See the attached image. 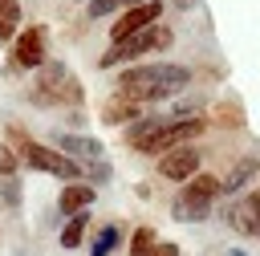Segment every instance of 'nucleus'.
<instances>
[{"instance_id":"nucleus-12","label":"nucleus","mask_w":260,"mask_h":256,"mask_svg":"<svg viewBox=\"0 0 260 256\" xmlns=\"http://www.w3.org/2000/svg\"><path fill=\"white\" fill-rule=\"evenodd\" d=\"M223 219H228V228L232 232H240V236H248V240H256L260 236V219H256V207H252V199L244 195V199H236L232 207H223Z\"/></svg>"},{"instance_id":"nucleus-24","label":"nucleus","mask_w":260,"mask_h":256,"mask_svg":"<svg viewBox=\"0 0 260 256\" xmlns=\"http://www.w3.org/2000/svg\"><path fill=\"white\" fill-rule=\"evenodd\" d=\"M248 199H252V207H256V219H260V183H256V191H252Z\"/></svg>"},{"instance_id":"nucleus-9","label":"nucleus","mask_w":260,"mask_h":256,"mask_svg":"<svg viewBox=\"0 0 260 256\" xmlns=\"http://www.w3.org/2000/svg\"><path fill=\"white\" fill-rule=\"evenodd\" d=\"M53 146L65 150V154L77 158V163H93V158H102V142L89 138V134H65V130H57V134H53Z\"/></svg>"},{"instance_id":"nucleus-3","label":"nucleus","mask_w":260,"mask_h":256,"mask_svg":"<svg viewBox=\"0 0 260 256\" xmlns=\"http://www.w3.org/2000/svg\"><path fill=\"white\" fill-rule=\"evenodd\" d=\"M81 98H85V89L65 61H45L37 69L32 89H28L32 106H81Z\"/></svg>"},{"instance_id":"nucleus-26","label":"nucleus","mask_w":260,"mask_h":256,"mask_svg":"<svg viewBox=\"0 0 260 256\" xmlns=\"http://www.w3.org/2000/svg\"><path fill=\"white\" fill-rule=\"evenodd\" d=\"M81 4H85V0H81Z\"/></svg>"},{"instance_id":"nucleus-14","label":"nucleus","mask_w":260,"mask_h":256,"mask_svg":"<svg viewBox=\"0 0 260 256\" xmlns=\"http://www.w3.org/2000/svg\"><path fill=\"white\" fill-rule=\"evenodd\" d=\"M85 228H89V207H85V211H73V215L65 219V228H61V248H65V252L77 248V244L85 240Z\"/></svg>"},{"instance_id":"nucleus-7","label":"nucleus","mask_w":260,"mask_h":256,"mask_svg":"<svg viewBox=\"0 0 260 256\" xmlns=\"http://www.w3.org/2000/svg\"><path fill=\"white\" fill-rule=\"evenodd\" d=\"M199 146L195 142H183V146H175V150H162L158 154V175L167 179V183H187L195 171H199Z\"/></svg>"},{"instance_id":"nucleus-23","label":"nucleus","mask_w":260,"mask_h":256,"mask_svg":"<svg viewBox=\"0 0 260 256\" xmlns=\"http://www.w3.org/2000/svg\"><path fill=\"white\" fill-rule=\"evenodd\" d=\"M150 256H179V244L162 240V244H154V252H150Z\"/></svg>"},{"instance_id":"nucleus-25","label":"nucleus","mask_w":260,"mask_h":256,"mask_svg":"<svg viewBox=\"0 0 260 256\" xmlns=\"http://www.w3.org/2000/svg\"><path fill=\"white\" fill-rule=\"evenodd\" d=\"M232 256H244V252H232Z\"/></svg>"},{"instance_id":"nucleus-17","label":"nucleus","mask_w":260,"mask_h":256,"mask_svg":"<svg viewBox=\"0 0 260 256\" xmlns=\"http://www.w3.org/2000/svg\"><path fill=\"white\" fill-rule=\"evenodd\" d=\"M187 191H195V195H203V199H215L219 195V175H207V171H195L187 183H183Z\"/></svg>"},{"instance_id":"nucleus-8","label":"nucleus","mask_w":260,"mask_h":256,"mask_svg":"<svg viewBox=\"0 0 260 256\" xmlns=\"http://www.w3.org/2000/svg\"><path fill=\"white\" fill-rule=\"evenodd\" d=\"M256 175H260V154H256V150H248V154H240V158L228 167V175L219 179V195H240Z\"/></svg>"},{"instance_id":"nucleus-13","label":"nucleus","mask_w":260,"mask_h":256,"mask_svg":"<svg viewBox=\"0 0 260 256\" xmlns=\"http://www.w3.org/2000/svg\"><path fill=\"white\" fill-rule=\"evenodd\" d=\"M142 102H134V98H126V93H114L106 106H102V122L106 126H130L134 118H142Z\"/></svg>"},{"instance_id":"nucleus-22","label":"nucleus","mask_w":260,"mask_h":256,"mask_svg":"<svg viewBox=\"0 0 260 256\" xmlns=\"http://www.w3.org/2000/svg\"><path fill=\"white\" fill-rule=\"evenodd\" d=\"M0 16H4L12 28H20V0H0Z\"/></svg>"},{"instance_id":"nucleus-21","label":"nucleus","mask_w":260,"mask_h":256,"mask_svg":"<svg viewBox=\"0 0 260 256\" xmlns=\"http://www.w3.org/2000/svg\"><path fill=\"white\" fill-rule=\"evenodd\" d=\"M110 175H114V171H110V163H102V158H93V163L85 167V179H89V183H110Z\"/></svg>"},{"instance_id":"nucleus-15","label":"nucleus","mask_w":260,"mask_h":256,"mask_svg":"<svg viewBox=\"0 0 260 256\" xmlns=\"http://www.w3.org/2000/svg\"><path fill=\"white\" fill-rule=\"evenodd\" d=\"M118 244H122V228L118 223H106V228H98V236L89 244V256H110Z\"/></svg>"},{"instance_id":"nucleus-19","label":"nucleus","mask_w":260,"mask_h":256,"mask_svg":"<svg viewBox=\"0 0 260 256\" xmlns=\"http://www.w3.org/2000/svg\"><path fill=\"white\" fill-rule=\"evenodd\" d=\"M126 4H134V0H85V16L89 20H106V16L122 12Z\"/></svg>"},{"instance_id":"nucleus-20","label":"nucleus","mask_w":260,"mask_h":256,"mask_svg":"<svg viewBox=\"0 0 260 256\" xmlns=\"http://www.w3.org/2000/svg\"><path fill=\"white\" fill-rule=\"evenodd\" d=\"M24 163H20V154H16V146L12 142H0V179L4 175H16Z\"/></svg>"},{"instance_id":"nucleus-2","label":"nucleus","mask_w":260,"mask_h":256,"mask_svg":"<svg viewBox=\"0 0 260 256\" xmlns=\"http://www.w3.org/2000/svg\"><path fill=\"white\" fill-rule=\"evenodd\" d=\"M8 142L16 146L20 163L32 167V171H45V175H53V179H61V183L85 179V167H81L77 158H69L65 150H57V146H49V142H37V138L24 134L20 126H8Z\"/></svg>"},{"instance_id":"nucleus-1","label":"nucleus","mask_w":260,"mask_h":256,"mask_svg":"<svg viewBox=\"0 0 260 256\" xmlns=\"http://www.w3.org/2000/svg\"><path fill=\"white\" fill-rule=\"evenodd\" d=\"M195 81L191 65H179V61H134V65H122L118 77H114V93H126L142 106L150 102H162V98H175L183 93L187 85Z\"/></svg>"},{"instance_id":"nucleus-18","label":"nucleus","mask_w":260,"mask_h":256,"mask_svg":"<svg viewBox=\"0 0 260 256\" xmlns=\"http://www.w3.org/2000/svg\"><path fill=\"white\" fill-rule=\"evenodd\" d=\"M154 244H158V240H154V228H146V223H142V228H134V232H130V248H126V252H130V256H150V252H154Z\"/></svg>"},{"instance_id":"nucleus-6","label":"nucleus","mask_w":260,"mask_h":256,"mask_svg":"<svg viewBox=\"0 0 260 256\" xmlns=\"http://www.w3.org/2000/svg\"><path fill=\"white\" fill-rule=\"evenodd\" d=\"M45 28L41 24H28V28H16L12 37V65L16 69H41L49 61V49H45Z\"/></svg>"},{"instance_id":"nucleus-10","label":"nucleus","mask_w":260,"mask_h":256,"mask_svg":"<svg viewBox=\"0 0 260 256\" xmlns=\"http://www.w3.org/2000/svg\"><path fill=\"white\" fill-rule=\"evenodd\" d=\"M93 199H98V187H93L89 179H69V183L61 187V195H57V207H61L65 215H73V211H85Z\"/></svg>"},{"instance_id":"nucleus-16","label":"nucleus","mask_w":260,"mask_h":256,"mask_svg":"<svg viewBox=\"0 0 260 256\" xmlns=\"http://www.w3.org/2000/svg\"><path fill=\"white\" fill-rule=\"evenodd\" d=\"M215 126H228V130H240L244 126V110H240V102H215Z\"/></svg>"},{"instance_id":"nucleus-11","label":"nucleus","mask_w":260,"mask_h":256,"mask_svg":"<svg viewBox=\"0 0 260 256\" xmlns=\"http://www.w3.org/2000/svg\"><path fill=\"white\" fill-rule=\"evenodd\" d=\"M171 215L179 219V223H203L207 215H211V199H203V195H195V191H179L175 195V203H171Z\"/></svg>"},{"instance_id":"nucleus-4","label":"nucleus","mask_w":260,"mask_h":256,"mask_svg":"<svg viewBox=\"0 0 260 256\" xmlns=\"http://www.w3.org/2000/svg\"><path fill=\"white\" fill-rule=\"evenodd\" d=\"M175 41V33H171V24H162V20H154V24H146V28H138V33H130V37H122V41H114L102 57H98V69H118V65H134V61H142L146 53H158V49H167Z\"/></svg>"},{"instance_id":"nucleus-5","label":"nucleus","mask_w":260,"mask_h":256,"mask_svg":"<svg viewBox=\"0 0 260 256\" xmlns=\"http://www.w3.org/2000/svg\"><path fill=\"white\" fill-rule=\"evenodd\" d=\"M154 20H162V0H134V4H126L118 12V20L110 24V45L130 37V33H138V28H146V24H154Z\"/></svg>"}]
</instances>
